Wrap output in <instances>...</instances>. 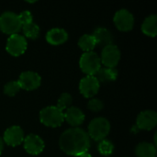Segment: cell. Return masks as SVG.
<instances>
[{"label":"cell","instance_id":"23","mask_svg":"<svg viewBox=\"0 0 157 157\" xmlns=\"http://www.w3.org/2000/svg\"><path fill=\"white\" fill-rule=\"evenodd\" d=\"M72 101H73V98H72V96L68 93H63L58 101H57V108L60 109V110H63L65 109H68L69 106L72 104Z\"/></svg>","mask_w":157,"mask_h":157},{"label":"cell","instance_id":"5","mask_svg":"<svg viewBox=\"0 0 157 157\" xmlns=\"http://www.w3.org/2000/svg\"><path fill=\"white\" fill-rule=\"evenodd\" d=\"M22 28L18 15L11 11H6L0 16V29L6 34H17Z\"/></svg>","mask_w":157,"mask_h":157},{"label":"cell","instance_id":"8","mask_svg":"<svg viewBox=\"0 0 157 157\" xmlns=\"http://www.w3.org/2000/svg\"><path fill=\"white\" fill-rule=\"evenodd\" d=\"M114 23L120 30L129 31L134 25L133 15L127 9H120L114 16Z\"/></svg>","mask_w":157,"mask_h":157},{"label":"cell","instance_id":"28","mask_svg":"<svg viewBox=\"0 0 157 157\" xmlns=\"http://www.w3.org/2000/svg\"><path fill=\"white\" fill-rule=\"evenodd\" d=\"M78 157H92L91 156V155H89L88 153H86V154H84V155H80V156Z\"/></svg>","mask_w":157,"mask_h":157},{"label":"cell","instance_id":"11","mask_svg":"<svg viewBox=\"0 0 157 157\" xmlns=\"http://www.w3.org/2000/svg\"><path fill=\"white\" fill-rule=\"evenodd\" d=\"M79 90L86 98L94 97L99 90V82L95 75H86L79 83Z\"/></svg>","mask_w":157,"mask_h":157},{"label":"cell","instance_id":"22","mask_svg":"<svg viewBox=\"0 0 157 157\" xmlns=\"http://www.w3.org/2000/svg\"><path fill=\"white\" fill-rule=\"evenodd\" d=\"M98 152L103 155H110L114 151V145L109 140H102L99 142L98 146Z\"/></svg>","mask_w":157,"mask_h":157},{"label":"cell","instance_id":"17","mask_svg":"<svg viewBox=\"0 0 157 157\" xmlns=\"http://www.w3.org/2000/svg\"><path fill=\"white\" fill-rule=\"evenodd\" d=\"M135 154L138 157H155L156 147L151 143H140L136 146Z\"/></svg>","mask_w":157,"mask_h":157},{"label":"cell","instance_id":"26","mask_svg":"<svg viewBox=\"0 0 157 157\" xmlns=\"http://www.w3.org/2000/svg\"><path fill=\"white\" fill-rule=\"evenodd\" d=\"M18 18L20 20V23L21 25H26V24H29L30 22H33V17H32V15L29 11L28 10H25V11H22L19 15H18Z\"/></svg>","mask_w":157,"mask_h":157},{"label":"cell","instance_id":"6","mask_svg":"<svg viewBox=\"0 0 157 157\" xmlns=\"http://www.w3.org/2000/svg\"><path fill=\"white\" fill-rule=\"evenodd\" d=\"M28 47V42L25 37L19 34H13L7 39L6 49L8 53L13 56H19L25 52Z\"/></svg>","mask_w":157,"mask_h":157},{"label":"cell","instance_id":"21","mask_svg":"<svg viewBox=\"0 0 157 157\" xmlns=\"http://www.w3.org/2000/svg\"><path fill=\"white\" fill-rule=\"evenodd\" d=\"M21 29L23 30L24 35L27 38H29V39H37L38 36H39L40 27L36 23H34V22H30L29 24L23 25Z\"/></svg>","mask_w":157,"mask_h":157},{"label":"cell","instance_id":"20","mask_svg":"<svg viewBox=\"0 0 157 157\" xmlns=\"http://www.w3.org/2000/svg\"><path fill=\"white\" fill-rule=\"evenodd\" d=\"M78 45L79 47L86 52H92L93 49L96 47L97 42L93 35L90 34H84L83 36L80 37L78 40Z\"/></svg>","mask_w":157,"mask_h":157},{"label":"cell","instance_id":"13","mask_svg":"<svg viewBox=\"0 0 157 157\" xmlns=\"http://www.w3.org/2000/svg\"><path fill=\"white\" fill-rule=\"evenodd\" d=\"M3 141L10 146L19 145L24 141V132L19 126H11L6 130Z\"/></svg>","mask_w":157,"mask_h":157},{"label":"cell","instance_id":"16","mask_svg":"<svg viewBox=\"0 0 157 157\" xmlns=\"http://www.w3.org/2000/svg\"><path fill=\"white\" fill-rule=\"evenodd\" d=\"M93 37L96 40L97 44H99L100 46H107L109 44H112L113 42V36L110 33V31L106 28H98L93 32Z\"/></svg>","mask_w":157,"mask_h":157},{"label":"cell","instance_id":"25","mask_svg":"<svg viewBox=\"0 0 157 157\" xmlns=\"http://www.w3.org/2000/svg\"><path fill=\"white\" fill-rule=\"evenodd\" d=\"M87 107H88V109L90 110L97 112V111H100L104 108V104L98 98H92V99L89 100V102L87 104Z\"/></svg>","mask_w":157,"mask_h":157},{"label":"cell","instance_id":"9","mask_svg":"<svg viewBox=\"0 0 157 157\" xmlns=\"http://www.w3.org/2000/svg\"><path fill=\"white\" fill-rule=\"evenodd\" d=\"M17 82L20 86V88L30 91L38 88L40 86L41 77L35 72L26 71L19 75Z\"/></svg>","mask_w":157,"mask_h":157},{"label":"cell","instance_id":"14","mask_svg":"<svg viewBox=\"0 0 157 157\" xmlns=\"http://www.w3.org/2000/svg\"><path fill=\"white\" fill-rule=\"evenodd\" d=\"M64 120L73 127H77L81 125L85 121V114L83 111L76 107H70L63 113Z\"/></svg>","mask_w":157,"mask_h":157},{"label":"cell","instance_id":"15","mask_svg":"<svg viewBox=\"0 0 157 157\" xmlns=\"http://www.w3.org/2000/svg\"><path fill=\"white\" fill-rule=\"evenodd\" d=\"M68 39V33L65 29L54 28L50 29L46 34V40L52 45H60L65 42Z\"/></svg>","mask_w":157,"mask_h":157},{"label":"cell","instance_id":"18","mask_svg":"<svg viewBox=\"0 0 157 157\" xmlns=\"http://www.w3.org/2000/svg\"><path fill=\"white\" fill-rule=\"evenodd\" d=\"M142 30L145 35H148L150 37H155L157 34V16L156 15H151L147 17L143 25H142Z\"/></svg>","mask_w":157,"mask_h":157},{"label":"cell","instance_id":"7","mask_svg":"<svg viewBox=\"0 0 157 157\" xmlns=\"http://www.w3.org/2000/svg\"><path fill=\"white\" fill-rule=\"evenodd\" d=\"M121 59V52L114 44L107 45L101 52L100 61L108 68H115Z\"/></svg>","mask_w":157,"mask_h":157},{"label":"cell","instance_id":"24","mask_svg":"<svg viewBox=\"0 0 157 157\" xmlns=\"http://www.w3.org/2000/svg\"><path fill=\"white\" fill-rule=\"evenodd\" d=\"M20 89V86L17 81H10L5 85L4 93L9 97H14Z\"/></svg>","mask_w":157,"mask_h":157},{"label":"cell","instance_id":"3","mask_svg":"<svg viewBox=\"0 0 157 157\" xmlns=\"http://www.w3.org/2000/svg\"><path fill=\"white\" fill-rule=\"evenodd\" d=\"M40 120L42 124L48 127H59L64 121L63 112L56 106H49L40 112Z\"/></svg>","mask_w":157,"mask_h":157},{"label":"cell","instance_id":"10","mask_svg":"<svg viewBox=\"0 0 157 157\" xmlns=\"http://www.w3.org/2000/svg\"><path fill=\"white\" fill-rule=\"evenodd\" d=\"M157 124V113L154 110L142 111L136 120V129L150 131L154 129Z\"/></svg>","mask_w":157,"mask_h":157},{"label":"cell","instance_id":"4","mask_svg":"<svg viewBox=\"0 0 157 157\" xmlns=\"http://www.w3.org/2000/svg\"><path fill=\"white\" fill-rule=\"evenodd\" d=\"M79 65L81 70L87 75H95L101 68L100 57L95 52H84L80 58Z\"/></svg>","mask_w":157,"mask_h":157},{"label":"cell","instance_id":"19","mask_svg":"<svg viewBox=\"0 0 157 157\" xmlns=\"http://www.w3.org/2000/svg\"><path fill=\"white\" fill-rule=\"evenodd\" d=\"M96 78L100 83L111 82L115 81L118 77V71L115 68H100L98 72L96 74Z\"/></svg>","mask_w":157,"mask_h":157},{"label":"cell","instance_id":"2","mask_svg":"<svg viewBox=\"0 0 157 157\" xmlns=\"http://www.w3.org/2000/svg\"><path fill=\"white\" fill-rule=\"evenodd\" d=\"M110 131V123L109 121L103 117L95 118L92 120L88 125V136L95 141H102L104 140Z\"/></svg>","mask_w":157,"mask_h":157},{"label":"cell","instance_id":"1","mask_svg":"<svg viewBox=\"0 0 157 157\" xmlns=\"http://www.w3.org/2000/svg\"><path fill=\"white\" fill-rule=\"evenodd\" d=\"M59 145L66 155L80 156L89 150L90 138L86 131L74 127L63 132L59 140Z\"/></svg>","mask_w":157,"mask_h":157},{"label":"cell","instance_id":"27","mask_svg":"<svg viewBox=\"0 0 157 157\" xmlns=\"http://www.w3.org/2000/svg\"><path fill=\"white\" fill-rule=\"evenodd\" d=\"M3 149H4V141H3V139L0 137V155H1L2 152H3Z\"/></svg>","mask_w":157,"mask_h":157},{"label":"cell","instance_id":"12","mask_svg":"<svg viewBox=\"0 0 157 157\" xmlns=\"http://www.w3.org/2000/svg\"><path fill=\"white\" fill-rule=\"evenodd\" d=\"M24 149L32 155H40L44 149L43 140L36 134H29L24 138Z\"/></svg>","mask_w":157,"mask_h":157}]
</instances>
